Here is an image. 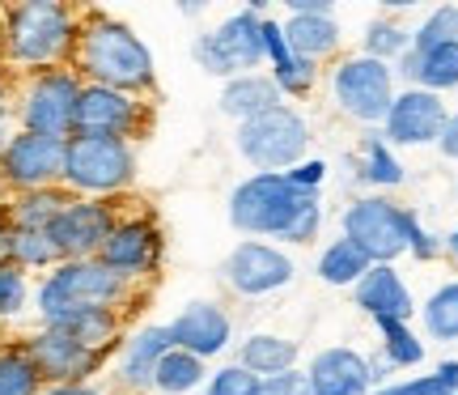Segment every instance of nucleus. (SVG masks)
<instances>
[{
	"mask_svg": "<svg viewBox=\"0 0 458 395\" xmlns=\"http://www.w3.org/2000/svg\"><path fill=\"white\" fill-rule=\"evenodd\" d=\"M68 68L85 85H106V90H123L136 99H157V60H153L148 43L123 17L106 13V9H81L77 47H72Z\"/></svg>",
	"mask_w": 458,
	"mask_h": 395,
	"instance_id": "nucleus-1",
	"label": "nucleus"
},
{
	"mask_svg": "<svg viewBox=\"0 0 458 395\" xmlns=\"http://www.w3.org/2000/svg\"><path fill=\"white\" fill-rule=\"evenodd\" d=\"M77 26H81V9L64 4V0L9 4V9H0V56L21 77L68 68L72 47H77Z\"/></svg>",
	"mask_w": 458,
	"mask_h": 395,
	"instance_id": "nucleus-2",
	"label": "nucleus"
},
{
	"mask_svg": "<svg viewBox=\"0 0 458 395\" xmlns=\"http://www.w3.org/2000/svg\"><path fill=\"white\" fill-rule=\"evenodd\" d=\"M145 289H131L123 277H114L102 260H64L51 272H43L38 289H34V314L38 323H55L60 314L81 311V306H123L136 311V302Z\"/></svg>",
	"mask_w": 458,
	"mask_h": 395,
	"instance_id": "nucleus-3",
	"label": "nucleus"
},
{
	"mask_svg": "<svg viewBox=\"0 0 458 395\" xmlns=\"http://www.w3.org/2000/svg\"><path fill=\"white\" fill-rule=\"evenodd\" d=\"M136 145L111 136H68L64 145V187L68 196L85 200H119L136 187Z\"/></svg>",
	"mask_w": 458,
	"mask_h": 395,
	"instance_id": "nucleus-4",
	"label": "nucleus"
},
{
	"mask_svg": "<svg viewBox=\"0 0 458 395\" xmlns=\"http://www.w3.org/2000/svg\"><path fill=\"white\" fill-rule=\"evenodd\" d=\"M310 119L301 116L297 107H276V111H263V116L246 119L233 132V149L255 175H284L297 162L310 158Z\"/></svg>",
	"mask_w": 458,
	"mask_h": 395,
	"instance_id": "nucleus-5",
	"label": "nucleus"
},
{
	"mask_svg": "<svg viewBox=\"0 0 458 395\" xmlns=\"http://www.w3.org/2000/svg\"><path fill=\"white\" fill-rule=\"evenodd\" d=\"M310 200H318V196L297 192L284 175H246L229 192V226L242 234V238H263L267 243V238H280V234L289 230V221Z\"/></svg>",
	"mask_w": 458,
	"mask_h": 395,
	"instance_id": "nucleus-6",
	"label": "nucleus"
},
{
	"mask_svg": "<svg viewBox=\"0 0 458 395\" xmlns=\"http://www.w3.org/2000/svg\"><path fill=\"white\" fill-rule=\"evenodd\" d=\"M81 77L72 68H47L21 77L13 99V116L21 132L68 141L77 128V102H81Z\"/></svg>",
	"mask_w": 458,
	"mask_h": 395,
	"instance_id": "nucleus-7",
	"label": "nucleus"
},
{
	"mask_svg": "<svg viewBox=\"0 0 458 395\" xmlns=\"http://www.w3.org/2000/svg\"><path fill=\"white\" fill-rule=\"evenodd\" d=\"M331 102L360 128H382V119L394 102V68L369 56H340L331 64Z\"/></svg>",
	"mask_w": 458,
	"mask_h": 395,
	"instance_id": "nucleus-8",
	"label": "nucleus"
},
{
	"mask_svg": "<svg viewBox=\"0 0 458 395\" xmlns=\"http://www.w3.org/2000/svg\"><path fill=\"white\" fill-rule=\"evenodd\" d=\"M263 17L255 9H238L225 13L216 26H208L204 34L191 39V60H196L208 77H242V73H259L263 68Z\"/></svg>",
	"mask_w": 458,
	"mask_h": 395,
	"instance_id": "nucleus-9",
	"label": "nucleus"
},
{
	"mask_svg": "<svg viewBox=\"0 0 458 395\" xmlns=\"http://www.w3.org/2000/svg\"><path fill=\"white\" fill-rule=\"evenodd\" d=\"M98 260L111 268L114 277H123L131 289H145L162 277V260H165V234L162 221L148 213V209H128L119 217V226L111 230V238L102 243Z\"/></svg>",
	"mask_w": 458,
	"mask_h": 395,
	"instance_id": "nucleus-10",
	"label": "nucleus"
},
{
	"mask_svg": "<svg viewBox=\"0 0 458 395\" xmlns=\"http://www.w3.org/2000/svg\"><path fill=\"white\" fill-rule=\"evenodd\" d=\"M408 221L411 209L394 204L391 196H357L340 217V234L369 263H394L399 255H408Z\"/></svg>",
	"mask_w": 458,
	"mask_h": 395,
	"instance_id": "nucleus-11",
	"label": "nucleus"
},
{
	"mask_svg": "<svg viewBox=\"0 0 458 395\" xmlns=\"http://www.w3.org/2000/svg\"><path fill=\"white\" fill-rule=\"evenodd\" d=\"M153 119H157L153 99H136L123 90H106V85H81L72 136H111V141L140 145L153 132Z\"/></svg>",
	"mask_w": 458,
	"mask_h": 395,
	"instance_id": "nucleus-12",
	"label": "nucleus"
},
{
	"mask_svg": "<svg viewBox=\"0 0 458 395\" xmlns=\"http://www.w3.org/2000/svg\"><path fill=\"white\" fill-rule=\"evenodd\" d=\"M128 213V196L119 200H85L72 196L60 209V217L47 226V238L60 263L64 260H98L102 243L111 238V230L119 226V217Z\"/></svg>",
	"mask_w": 458,
	"mask_h": 395,
	"instance_id": "nucleus-13",
	"label": "nucleus"
},
{
	"mask_svg": "<svg viewBox=\"0 0 458 395\" xmlns=\"http://www.w3.org/2000/svg\"><path fill=\"white\" fill-rule=\"evenodd\" d=\"M64 145L55 136H34L21 132L9 141L0 153V200L17 196V192H43V187H60L64 179Z\"/></svg>",
	"mask_w": 458,
	"mask_h": 395,
	"instance_id": "nucleus-14",
	"label": "nucleus"
},
{
	"mask_svg": "<svg viewBox=\"0 0 458 395\" xmlns=\"http://www.w3.org/2000/svg\"><path fill=\"white\" fill-rule=\"evenodd\" d=\"M293 272H297L293 255L280 243H263V238H242L221 263V280L238 297L280 294L284 285H293Z\"/></svg>",
	"mask_w": 458,
	"mask_h": 395,
	"instance_id": "nucleus-15",
	"label": "nucleus"
},
{
	"mask_svg": "<svg viewBox=\"0 0 458 395\" xmlns=\"http://www.w3.org/2000/svg\"><path fill=\"white\" fill-rule=\"evenodd\" d=\"M26 353L34 357L43 387H72V382H94L98 374H106L114 362V353H94V348L68 340L64 331L55 328H34L21 336Z\"/></svg>",
	"mask_w": 458,
	"mask_h": 395,
	"instance_id": "nucleus-16",
	"label": "nucleus"
},
{
	"mask_svg": "<svg viewBox=\"0 0 458 395\" xmlns=\"http://www.w3.org/2000/svg\"><path fill=\"white\" fill-rule=\"evenodd\" d=\"M450 107L442 102V94H428L420 85L411 90H394V102L386 119H382V141L391 149H420V145H437Z\"/></svg>",
	"mask_w": 458,
	"mask_h": 395,
	"instance_id": "nucleus-17",
	"label": "nucleus"
},
{
	"mask_svg": "<svg viewBox=\"0 0 458 395\" xmlns=\"http://www.w3.org/2000/svg\"><path fill=\"white\" fill-rule=\"evenodd\" d=\"M174 348L165 323H145L128 331V340L119 345L111 362V395H153V374L157 362Z\"/></svg>",
	"mask_w": 458,
	"mask_h": 395,
	"instance_id": "nucleus-18",
	"label": "nucleus"
},
{
	"mask_svg": "<svg viewBox=\"0 0 458 395\" xmlns=\"http://www.w3.org/2000/svg\"><path fill=\"white\" fill-rule=\"evenodd\" d=\"M165 328H170L174 348L191 353L199 362H213V357H221L233 345V319H229V311L221 302H208V297L187 302Z\"/></svg>",
	"mask_w": 458,
	"mask_h": 395,
	"instance_id": "nucleus-19",
	"label": "nucleus"
},
{
	"mask_svg": "<svg viewBox=\"0 0 458 395\" xmlns=\"http://www.w3.org/2000/svg\"><path fill=\"white\" fill-rule=\"evenodd\" d=\"M301 374H306V395H374L377 391L374 362L360 348H348V345L318 348Z\"/></svg>",
	"mask_w": 458,
	"mask_h": 395,
	"instance_id": "nucleus-20",
	"label": "nucleus"
},
{
	"mask_svg": "<svg viewBox=\"0 0 458 395\" xmlns=\"http://www.w3.org/2000/svg\"><path fill=\"white\" fill-rule=\"evenodd\" d=\"M128 323L131 311L123 306H81V311H68L55 323H38V328L64 331L68 340L94 348V353H119V345L128 340Z\"/></svg>",
	"mask_w": 458,
	"mask_h": 395,
	"instance_id": "nucleus-21",
	"label": "nucleus"
},
{
	"mask_svg": "<svg viewBox=\"0 0 458 395\" xmlns=\"http://www.w3.org/2000/svg\"><path fill=\"white\" fill-rule=\"evenodd\" d=\"M352 302H357V311H365L374 323L377 319H403V323H411V314H416V297H411L408 280L394 272V263H374V268L357 280Z\"/></svg>",
	"mask_w": 458,
	"mask_h": 395,
	"instance_id": "nucleus-22",
	"label": "nucleus"
},
{
	"mask_svg": "<svg viewBox=\"0 0 458 395\" xmlns=\"http://www.w3.org/2000/svg\"><path fill=\"white\" fill-rule=\"evenodd\" d=\"M276 107H284V99H280L276 82L263 68L221 82V94H216V111L225 119H233V124H246V119L263 116V111H276Z\"/></svg>",
	"mask_w": 458,
	"mask_h": 395,
	"instance_id": "nucleus-23",
	"label": "nucleus"
},
{
	"mask_svg": "<svg viewBox=\"0 0 458 395\" xmlns=\"http://www.w3.org/2000/svg\"><path fill=\"white\" fill-rule=\"evenodd\" d=\"M284 39L293 56L301 60H314V64H335L340 60V47H344V30H340V17L335 13H318V17H293L284 13Z\"/></svg>",
	"mask_w": 458,
	"mask_h": 395,
	"instance_id": "nucleus-24",
	"label": "nucleus"
},
{
	"mask_svg": "<svg viewBox=\"0 0 458 395\" xmlns=\"http://www.w3.org/2000/svg\"><path fill=\"white\" fill-rule=\"evenodd\" d=\"M297 357H301L297 340L280 336V331H250L242 345H238V365L250 370L255 379L289 374V370H297Z\"/></svg>",
	"mask_w": 458,
	"mask_h": 395,
	"instance_id": "nucleus-25",
	"label": "nucleus"
},
{
	"mask_svg": "<svg viewBox=\"0 0 458 395\" xmlns=\"http://www.w3.org/2000/svg\"><path fill=\"white\" fill-rule=\"evenodd\" d=\"M68 200L72 196H68L64 187H43V192H17V196H4L0 200V209H4V217H9L13 230H47Z\"/></svg>",
	"mask_w": 458,
	"mask_h": 395,
	"instance_id": "nucleus-26",
	"label": "nucleus"
},
{
	"mask_svg": "<svg viewBox=\"0 0 458 395\" xmlns=\"http://www.w3.org/2000/svg\"><path fill=\"white\" fill-rule=\"evenodd\" d=\"M357 179L369 183L377 196H386L391 187H399V183L408 179V170H403V162H399V153L382 141V132H369V136L360 141V149H357Z\"/></svg>",
	"mask_w": 458,
	"mask_h": 395,
	"instance_id": "nucleus-27",
	"label": "nucleus"
},
{
	"mask_svg": "<svg viewBox=\"0 0 458 395\" xmlns=\"http://www.w3.org/2000/svg\"><path fill=\"white\" fill-rule=\"evenodd\" d=\"M374 263L365 260L348 238H331L327 247L318 251V263H314V272H318V280L323 285H331V289H357V280L369 272Z\"/></svg>",
	"mask_w": 458,
	"mask_h": 395,
	"instance_id": "nucleus-28",
	"label": "nucleus"
},
{
	"mask_svg": "<svg viewBox=\"0 0 458 395\" xmlns=\"http://www.w3.org/2000/svg\"><path fill=\"white\" fill-rule=\"evenodd\" d=\"M208 382V362H199L182 348H170L162 362H157V374H153V395H191L204 391Z\"/></svg>",
	"mask_w": 458,
	"mask_h": 395,
	"instance_id": "nucleus-29",
	"label": "nucleus"
},
{
	"mask_svg": "<svg viewBox=\"0 0 458 395\" xmlns=\"http://www.w3.org/2000/svg\"><path fill=\"white\" fill-rule=\"evenodd\" d=\"M0 395H43V374L21 336L0 340Z\"/></svg>",
	"mask_w": 458,
	"mask_h": 395,
	"instance_id": "nucleus-30",
	"label": "nucleus"
},
{
	"mask_svg": "<svg viewBox=\"0 0 458 395\" xmlns=\"http://www.w3.org/2000/svg\"><path fill=\"white\" fill-rule=\"evenodd\" d=\"M374 328L382 336V357H386L391 370H411V365L425 362V340L411 331V323H403V319H377Z\"/></svg>",
	"mask_w": 458,
	"mask_h": 395,
	"instance_id": "nucleus-31",
	"label": "nucleus"
},
{
	"mask_svg": "<svg viewBox=\"0 0 458 395\" xmlns=\"http://www.w3.org/2000/svg\"><path fill=\"white\" fill-rule=\"evenodd\" d=\"M428 340H458V280L428 294L425 306H416Z\"/></svg>",
	"mask_w": 458,
	"mask_h": 395,
	"instance_id": "nucleus-32",
	"label": "nucleus"
},
{
	"mask_svg": "<svg viewBox=\"0 0 458 395\" xmlns=\"http://www.w3.org/2000/svg\"><path fill=\"white\" fill-rule=\"evenodd\" d=\"M408 47H411V30L399 26L394 17H374V21L365 26V34H360V56L382 60V64H394Z\"/></svg>",
	"mask_w": 458,
	"mask_h": 395,
	"instance_id": "nucleus-33",
	"label": "nucleus"
},
{
	"mask_svg": "<svg viewBox=\"0 0 458 395\" xmlns=\"http://www.w3.org/2000/svg\"><path fill=\"white\" fill-rule=\"evenodd\" d=\"M272 82H276L280 99L293 107L297 99H310L314 90H318V77H323V64H314V60H301V56H289V60H280L276 68H263Z\"/></svg>",
	"mask_w": 458,
	"mask_h": 395,
	"instance_id": "nucleus-34",
	"label": "nucleus"
},
{
	"mask_svg": "<svg viewBox=\"0 0 458 395\" xmlns=\"http://www.w3.org/2000/svg\"><path fill=\"white\" fill-rule=\"evenodd\" d=\"M9 263H17L21 272H51L60 255L51 247L47 230H13L9 234Z\"/></svg>",
	"mask_w": 458,
	"mask_h": 395,
	"instance_id": "nucleus-35",
	"label": "nucleus"
},
{
	"mask_svg": "<svg viewBox=\"0 0 458 395\" xmlns=\"http://www.w3.org/2000/svg\"><path fill=\"white\" fill-rule=\"evenodd\" d=\"M420 56V77L416 85L428 90V94H445L458 85V43H445V47L433 51H416Z\"/></svg>",
	"mask_w": 458,
	"mask_h": 395,
	"instance_id": "nucleus-36",
	"label": "nucleus"
},
{
	"mask_svg": "<svg viewBox=\"0 0 458 395\" xmlns=\"http://www.w3.org/2000/svg\"><path fill=\"white\" fill-rule=\"evenodd\" d=\"M374 395H458V362H442L433 374H420V379L382 382Z\"/></svg>",
	"mask_w": 458,
	"mask_h": 395,
	"instance_id": "nucleus-37",
	"label": "nucleus"
},
{
	"mask_svg": "<svg viewBox=\"0 0 458 395\" xmlns=\"http://www.w3.org/2000/svg\"><path fill=\"white\" fill-rule=\"evenodd\" d=\"M445 43H458V4H442L411 30V51H433L445 47Z\"/></svg>",
	"mask_w": 458,
	"mask_h": 395,
	"instance_id": "nucleus-38",
	"label": "nucleus"
},
{
	"mask_svg": "<svg viewBox=\"0 0 458 395\" xmlns=\"http://www.w3.org/2000/svg\"><path fill=\"white\" fill-rule=\"evenodd\" d=\"M30 272H21L17 263L0 260V319H17V314L30 306Z\"/></svg>",
	"mask_w": 458,
	"mask_h": 395,
	"instance_id": "nucleus-39",
	"label": "nucleus"
},
{
	"mask_svg": "<svg viewBox=\"0 0 458 395\" xmlns=\"http://www.w3.org/2000/svg\"><path fill=\"white\" fill-rule=\"evenodd\" d=\"M204 395H259V379L238 362H225L221 370H208Z\"/></svg>",
	"mask_w": 458,
	"mask_h": 395,
	"instance_id": "nucleus-40",
	"label": "nucleus"
},
{
	"mask_svg": "<svg viewBox=\"0 0 458 395\" xmlns=\"http://www.w3.org/2000/svg\"><path fill=\"white\" fill-rule=\"evenodd\" d=\"M318 234H323V204H318V200H310V204H306V209L289 221V230L280 234V243H289V247H310Z\"/></svg>",
	"mask_w": 458,
	"mask_h": 395,
	"instance_id": "nucleus-41",
	"label": "nucleus"
},
{
	"mask_svg": "<svg viewBox=\"0 0 458 395\" xmlns=\"http://www.w3.org/2000/svg\"><path fill=\"white\" fill-rule=\"evenodd\" d=\"M284 179L293 183L297 192H306V196H318L331 179V166L323 158H306V162H297L293 170H284Z\"/></svg>",
	"mask_w": 458,
	"mask_h": 395,
	"instance_id": "nucleus-42",
	"label": "nucleus"
},
{
	"mask_svg": "<svg viewBox=\"0 0 458 395\" xmlns=\"http://www.w3.org/2000/svg\"><path fill=\"white\" fill-rule=\"evenodd\" d=\"M259 34H263V68H276L280 60H289V56H293L289 39H284V26H280L276 17H263Z\"/></svg>",
	"mask_w": 458,
	"mask_h": 395,
	"instance_id": "nucleus-43",
	"label": "nucleus"
},
{
	"mask_svg": "<svg viewBox=\"0 0 458 395\" xmlns=\"http://www.w3.org/2000/svg\"><path fill=\"white\" fill-rule=\"evenodd\" d=\"M408 255H416L420 263L442 255V238H437L433 230H425V221H420L416 213H411V221H408Z\"/></svg>",
	"mask_w": 458,
	"mask_h": 395,
	"instance_id": "nucleus-44",
	"label": "nucleus"
},
{
	"mask_svg": "<svg viewBox=\"0 0 458 395\" xmlns=\"http://www.w3.org/2000/svg\"><path fill=\"white\" fill-rule=\"evenodd\" d=\"M301 391H306V374H301V370L259 379V395H301Z\"/></svg>",
	"mask_w": 458,
	"mask_h": 395,
	"instance_id": "nucleus-45",
	"label": "nucleus"
},
{
	"mask_svg": "<svg viewBox=\"0 0 458 395\" xmlns=\"http://www.w3.org/2000/svg\"><path fill=\"white\" fill-rule=\"evenodd\" d=\"M437 149H442V158L458 162V111H450V119H445L442 136H437Z\"/></svg>",
	"mask_w": 458,
	"mask_h": 395,
	"instance_id": "nucleus-46",
	"label": "nucleus"
},
{
	"mask_svg": "<svg viewBox=\"0 0 458 395\" xmlns=\"http://www.w3.org/2000/svg\"><path fill=\"white\" fill-rule=\"evenodd\" d=\"M17 136V116H13V102H0V153L9 149V141Z\"/></svg>",
	"mask_w": 458,
	"mask_h": 395,
	"instance_id": "nucleus-47",
	"label": "nucleus"
},
{
	"mask_svg": "<svg viewBox=\"0 0 458 395\" xmlns=\"http://www.w3.org/2000/svg\"><path fill=\"white\" fill-rule=\"evenodd\" d=\"M43 395H111L98 382H72V387H43Z\"/></svg>",
	"mask_w": 458,
	"mask_h": 395,
	"instance_id": "nucleus-48",
	"label": "nucleus"
},
{
	"mask_svg": "<svg viewBox=\"0 0 458 395\" xmlns=\"http://www.w3.org/2000/svg\"><path fill=\"white\" fill-rule=\"evenodd\" d=\"M442 251L450 255V260H458V230H450V234L442 238Z\"/></svg>",
	"mask_w": 458,
	"mask_h": 395,
	"instance_id": "nucleus-49",
	"label": "nucleus"
},
{
	"mask_svg": "<svg viewBox=\"0 0 458 395\" xmlns=\"http://www.w3.org/2000/svg\"><path fill=\"white\" fill-rule=\"evenodd\" d=\"M179 13H187V17H199V13H204V4H179Z\"/></svg>",
	"mask_w": 458,
	"mask_h": 395,
	"instance_id": "nucleus-50",
	"label": "nucleus"
},
{
	"mask_svg": "<svg viewBox=\"0 0 458 395\" xmlns=\"http://www.w3.org/2000/svg\"><path fill=\"white\" fill-rule=\"evenodd\" d=\"M301 395H306V391H301Z\"/></svg>",
	"mask_w": 458,
	"mask_h": 395,
	"instance_id": "nucleus-51",
	"label": "nucleus"
},
{
	"mask_svg": "<svg viewBox=\"0 0 458 395\" xmlns=\"http://www.w3.org/2000/svg\"><path fill=\"white\" fill-rule=\"evenodd\" d=\"M454 192H458V187H454Z\"/></svg>",
	"mask_w": 458,
	"mask_h": 395,
	"instance_id": "nucleus-52",
	"label": "nucleus"
}]
</instances>
